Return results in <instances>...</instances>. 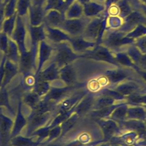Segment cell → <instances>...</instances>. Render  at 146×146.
<instances>
[{
	"label": "cell",
	"instance_id": "cell-14",
	"mask_svg": "<svg viewBox=\"0 0 146 146\" xmlns=\"http://www.w3.org/2000/svg\"><path fill=\"white\" fill-rule=\"evenodd\" d=\"M139 86L133 82H126L119 84L115 89L124 97L137 94L139 91Z\"/></svg>",
	"mask_w": 146,
	"mask_h": 146
},
{
	"label": "cell",
	"instance_id": "cell-46",
	"mask_svg": "<svg viewBox=\"0 0 146 146\" xmlns=\"http://www.w3.org/2000/svg\"><path fill=\"white\" fill-rule=\"evenodd\" d=\"M85 144L82 143V142L77 140L76 141H73L65 146H85Z\"/></svg>",
	"mask_w": 146,
	"mask_h": 146
},
{
	"label": "cell",
	"instance_id": "cell-15",
	"mask_svg": "<svg viewBox=\"0 0 146 146\" xmlns=\"http://www.w3.org/2000/svg\"><path fill=\"white\" fill-rule=\"evenodd\" d=\"M105 9V6L97 2L90 1L83 5V13L87 18L98 16Z\"/></svg>",
	"mask_w": 146,
	"mask_h": 146
},
{
	"label": "cell",
	"instance_id": "cell-36",
	"mask_svg": "<svg viewBox=\"0 0 146 146\" xmlns=\"http://www.w3.org/2000/svg\"><path fill=\"white\" fill-rule=\"evenodd\" d=\"M41 58L42 61L46 60L49 56L51 52V47L45 42L42 41L41 43Z\"/></svg>",
	"mask_w": 146,
	"mask_h": 146
},
{
	"label": "cell",
	"instance_id": "cell-51",
	"mask_svg": "<svg viewBox=\"0 0 146 146\" xmlns=\"http://www.w3.org/2000/svg\"><path fill=\"white\" fill-rule=\"evenodd\" d=\"M140 9L142 11V13L146 17V6L143 4H140Z\"/></svg>",
	"mask_w": 146,
	"mask_h": 146
},
{
	"label": "cell",
	"instance_id": "cell-39",
	"mask_svg": "<svg viewBox=\"0 0 146 146\" xmlns=\"http://www.w3.org/2000/svg\"><path fill=\"white\" fill-rule=\"evenodd\" d=\"M23 70H29L32 64V56L30 53H26L23 55L21 62Z\"/></svg>",
	"mask_w": 146,
	"mask_h": 146
},
{
	"label": "cell",
	"instance_id": "cell-54",
	"mask_svg": "<svg viewBox=\"0 0 146 146\" xmlns=\"http://www.w3.org/2000/svg\"><path fill=\"white\" fill-rule=\"evenodd\" d=\"M98 146H110V143H108V141H105V142H102V143H101Z\"/></svg>",
	"mask_w": 146,
	"mask_h": 146
},
{
	"label": "cell",
	"instance_id": "cell-33",
	"mask_svg": "<svg viewBox=\"0 0 146 146\" xmlns=\"http://www.w3.org/2000/svg\"><path fill=\"white\" fill-rule=\"evenodd\" d=\"M99 94L100 96L109 97L114 99L115 100H120L125 98L124 96L119 94L115 90H111L109 88L102 89L100 91Z\"/></svg>",
	"mask_w": 146,
	"mask_h": 146
},
{
	"label": "cell",
	"instance_id": "cell-26",
	"mask_svg": "<svg viewBox=\"0 0 146 146\" xmlns=\"http://www.w3.org/2000/svg\"><path fill=\"white\" fill-rule=\"evenodd\" d=\"M115 101V100L113 98L100 96L98 99L95 100L93 106V110H96L109 107L114 104Z\"/></svg>",
	"mask_w": 146,
	"mask_h": 146
},
{
	"label": "cell",
	"instance_id": "cell-21",
	"mask_svg": "<svg viewBox=\"0 0 146 146\" xmlns=\"http://www.w3.org/2000/svg\"><path fill=\"white\" fill-rule=\"evenodd\" d=\"M13 39L18 42V44L21 47H23L25 38V29L23 22L19 17L17 18L16 27L13 31Z\"/></svg>",
	"mask_w": 146,
	"mask_h": 146
},
{
	"label": "cell",
	"instance_id": "cell-53",
	"mask_svg": "<svg viewBox=\"0 0 146 146\" xmlns=\"http://www.w3.org/2000/svg\"><path fill=\"white\" fill-rule=\"evenodd\" d=\"M77 1H78L81 4H82V5H84V4L89 2L90 1V0H77Z\"/></svg>",
	"mask_w": 146,
	"mask_h": 146
},
{
	"label": "cell",
	"instance_id": "cell-22",
	"mask_svg": "<svg viewBox=\"0 0 146 146\" xmlns=\"http://www.w3.org/2000/svg\"><path fill=\"white\" fill-rule=\"evenodd\" d=\"M66 19L79 18L84 14L83 5L78 1H74L66 10Z\"/></svg>",
	"mask_w": 146,
	"mask_h": 146
},
{
	"label": "cell",
	"instance_id": "cell-50",
	"mask_svg": "<svg viewBox=\"0 0 146 146\" xmlns=\"http://www.w3.org/2000/svg\"><path fill=\"white\" fill-rule=\"evenodd\" d=\"M45 0H33V5L37 6H41L42 5V3L44 2Z\"/></svg>",
	"mask_w": 146,
	"mask_h": 146
},
{
	"label": "cell",
	"instance_id": "cell-12",
	"mask_svg": "<svg viewBox=\"0 0 146 146\" xmlns=\"http://www.w3.org/2000/svg\"><path fill=\"white\" fill-rule=\"evenodd\" d=\"M127 53L135 65L142 70H146V54L141 53L135 46H131Z\"/></svg>",
	"mask_w": 146,
	"mask_h": 146
},
{
	"label": "cell",
	"instance_id": "cell-34",
	"mask_svg": "<svg viewBox=\"0 0 146 146\" xmlns=\"http://www.w3.org/2000/svg\"><path fill=\"white\" fill-rule=\"evenodd\" d=\"M15 19V14L11 15L7 18L3 23V33L6 35H11L14 29V22Z\"/></svg>",
	"mask_w": 146,
	"mask_h": 146
},
{
	"label": "cell",
	"instance_id": "cell-52",
	"mask_svg": "<svg viewBox=\"0 0 146 146\" xmlns=\"http://www.w3.org/2000/svg\"><path fill=\"white\" fill-rule=\"evenodd\" d=\"M35 97H34L33 96H30L27 98V102L29 103H34V102H35Z\"/></svg>",
	"mask_w": 146,
	"mask_h": 146
},
{
	"label": "cell",
	"instance_id": "cell-25",
	"mask_svg": "<svg viewBox=\"0 0 146 146\" xmlns=\"http://www.w3.org/2000/svg\"><path fill=\"white\" fill-rule=\"evenodd\" d=\"M30 33L33 43H36L38 41H42L46 36L44 28L42 25L40 26H31L30 28Z\"/></svg>",
	"mask_w": 146,
	"mask_h": 146
},
{
	"label": "cell",
	"instance_id": "cell-60",
	"mask_svg": "<svg viewBox=\"0 0 146 146\" xmlns=\"http://www.w3.org/2000/svg\"><path fill=\"white\" fill-rule=\"evenodd\" d=\"M145 108H146V106H145Z\"/></svg>",
	"mask_w": 146,
	"mask_h": 146
},
{
	"label": "cell",
	"instance_id": "cell-2",
	"mask_svg": "<svg viewBox=\"0 0 146 146\" xmlns=\"http://www.w3.org/2000/svg\"><path fill=\"white\" fill-rule=\"evenodd\" d=\"M82 55V57L90 58L93 60L105 62L113 65L119 66L115 56L105 46L97 44L92 49L87 51Z\"/></svg>",
	"mask_w": 146,
	"mask_h": 146
},
{
	"label": "cell",
	"instance_id": "cell-58",
	"mask_svg": "<svg viewBox=\"0 0 146 146\" xmlns=\"http://www.w3.org/2000/svg\"><path fill=\"white\" fill-rule=\"evenodd\" d=\"M113 146H122L121 145H120V144H115V145H113Z\"/></svg>",
	"mask_w": 146,
	"mask_h": 146
},
{
	"label": "cell",
	"instance_id": "cell-1",
	"mask_svg": "<svg viewBox=\"0 0 146 146\" xmlns=\"http://www.w3.org/2000/svg\"><path fill=\"white\" fill-rule=\"evenodd\" d=\"M106 23L107 18L105 15L95 17L89 20L81 36L88 40L94 42L96 44H100Z\"/></svg>",
	"mask_w": 146,
	"mask_h": 146
},
{
	"label": "cell",
	"instance_id": "cell-49",
	"mask_svg": "<svg viewBox=\"0 0 146 146\" xmlns=\"http://www.w3.org/2000/svg\"><path fill=\"white\" fill-rule=\"evenodd\" d=\"M65 1V10L75 1V0H64Z\"/></svg>",
	"mask_w": 146,
	"mask_h": 146
},
{
	"label": "cell",
	"instance_id": "cell-35",
	"mask_svg": "<svg viewBox=\"0 0 146 146\" xmlns=\"http://www.w3.org/2000/svg\"><path fill=\"white\" fill-rule=\"evenodd\" d=\"M74 87H75L74 86H69L65 88L54 89L51 91L50 94V97L53 99H58L62 98L70 89L74 88Z\"/></svg>",
	"mask_w": 146,
	"mask_h": 146
},
{
	"label": "cell",
	"instance_id": "cell-44",
	"mask_svg": "<svg viewBox=\"0 0 146 146\" xmlns=\"http://www.w3.org/2000/svg\"><path fill=\"white\" fill-rule=\"evenodd\" d=\"M5 3H3L0 2V26L5 17Z\"/></svg>",
	"mask_w": 146,
	"mask_h": 146
},
{
	"label": "cell",
	"instance_id": "cell-28",
	"mask_svg": "<svg viewBox=\"0 0 146 146\" xmlns=\"http://www.w3.org/2000/svg\"><path fill=\"white\" fill-rule=\"evenodd\" d=\"M137 136L138 135L136 132L130 131L119 137H117V140L119 143V144L131 145H133L135 143H136Z\"/></svg>",
	"mask_w": 146,
	"mask_h": 146
},
{
	"label": "cell",
	"instance_id": "cell-8",
	"mask_svg": "<svg viewBox=\"0 0 146 146\" xmlns=\"http://www.w3.org/2000/svg\"><path fill=\"white\" fill-rule=\"evenodd\" d=\"M69 42L75 52H85L97 45L96 42L88 40L82 36H72Z\"/></svg>",
	"mask_w": 146,
	"mask_h": 146
},
{
	"label": "cell",
	"instance_id": "cell-47",
	"mask_svg": "<svg viewBox=\"0 0 146 146\" xmlns=\"http://www.w3.org/2000/svg\"><path fill=\"white\" fill-rule=\"evenodd\" d=\"M136 146H146V136L142 137V139L136 143Z\"/></svg>",
	"mask_w": 146,
	"mask_h": 146
},
{
	"label": "cell",
	"instance_id": "cell-7",
	"mask_svg": "<svg viewBox=\"0 0 146 146\" xmlns=\"http://www.w3.org/2000/svg\"><path fill=\"white\" fill-rule=\"evenodd\" d=\"M123 19L124 22L119 30L126 34L138 25L144 24L146 22V17L142 13L137 11H132Z\"/></svg>",
	"mask_w": 146,
	"mask_h": 146
},
{
	"label": "cell",
	"instance_id": "cell-29",
	"mask_svg": "<svg viewBox=\"0 0 146 146\" xmlns=\"http://www.w3.org/2000/svg\"><path fill=\"white\" fill-rule=\"evenodd\" d=\"M146 35V26L144 24H140L125 34V36L133 40Z\"/></svg>",
	"mask_w": 146,
	"mask_h": 146
},
{
	"label": "cell",
	"instance_id": "cell-17",
	"mask_svg": "<svg viewBox=\"0 0 146 146\" xmlns=\"http://www.w3.org/2000/svg\"><path fill=\"white\" fill-rule=\"evenodd\" d=\"M105 75L108 80L112 83L121 82L128 76V73L121 69L107 70L105 73Z\"/></svg>",
	"mask_w": 146,
	"mask_h": 146
},
{
	"label": "cell",
	"instance_id": "cell-10",
	"mask_svg": "<svg viewBox=\"0 0 146 146\" xmlns=\"http://www.w3.org/2000/svg\"><path fill=\"white\" fill-rule=\"evenodd\" d=\"M94 101V94L88 92L75 107L74 112L79 116L84 114L93 108Z\"/></svg>",
	"mask_w": 146,
	"mask_h": 146
},
{
	"label": "cell",
	"instance_id": "cell-19",
	"mask_svg": "<svg viewBox=\"0 0 146 146\" xmlns=\"http://www.w3.org/2000/svg\"><path fill=\"white\" fill-rule=\"evenodd\" d=\"M60 76L62 80L69 86L74 85L76 80V71L70 64H66L63 67L60 72Z\"/></svg>",
	"mask_w": 146,
	"mask_h": 146
},
{
	"label": "cell",
	"instance_id": "cell-57",
	"mask_svg": "<svg viewBox=\"0 0 146 146\" xmlns=\"http://www.w3.org/2000/svg\"><path fill=\"white\" fill-rule=\"evenodd\" d=\"M121 145H122V146H134V145H125V144H122Z\"/></svg>",
	"mask_w": 146,
	"mask_h": 146
},
{
	"label": "cell",
	"instance_id": "cell-38",
	"mask_svg": "<svg viewBox=\"0 0 146 146\" xmlns=\"http://www.w3.org/2000/svg\"><path fill=\"white\" fill-rule=\"evenodd\" d=\"M121 18L120 17H118L116 16H111L109 17L108 20L107 19V22L108 23L109 27L112 29L120 28L123 24Z\"/></svg>",
	"mask_w": 146,
	"mask_h": 146
},
{
	"label": "cell",
	"instance_id": "cell-45",
	"mask_svg": "<svg viewBox=\"0 0 146 146\" xmlns=\"http://www.w3.org/2000/svg\"><path fill=\"white\" fill-rule=\"evenodd\" d=\"M48 90V86L46 83H42L39 85L38 87V92L40 94H44V92H46Z\"/></svg>",
	"mask_w": 146,
	"mask_h": 146
},
{
	"label": "cell",
	"instance_id": "cell-42",
	"mask_svg": "<svg viewBox=\"0 0 146 146\" xmlns=\"http://www.w3.org/2000/svg\"><path fill=\"white\" fill-rule=\"evenodd\" d=\"M9 45V40L7 39V37L6 34L4 33L0 34V48L6 51L8 48Z\"/></svg>",
	"mask_w": 146,
	"mask_h": 146
},
{
	"label": "cell",
	"instance_id": "cell-16",
	"mask_svg": "<svg viewBox=\"0 0 146 146\" xmlns=\"http://www.w3.org/2000/svg\"><path fill=\"white\" fill-rule=\"evenodd\" d=\"M88 93L87 91H81L76 94H73L71 97L66 99L61 106L62 112L69 111L74 108L81 99Z\"/></svg>",
	"mask_w": 146,
	"mask_h": 146
},
{
	"label": "cell",
	"instance_id": "cell-11",
	"mask_svg": "<svg viewBox=\"0 0 146 146\" xmlns=\"http://www.w3.org/2000/svg\"><path fill=\"white\" fill-rule=\"evenodd\" d=\"M45 31V34L48 38L56 43L69 41L71 38L68 34L56 27L47 26Z\"/></svg>",
	"mask_w": 146,
	"mask_h": 146
},
{
	"label": "cell",
	"instance_id": "cell-4",
	"mask_svg": "<svg viewBox=\"0 0 146 146\" xmlns=\"http://www.w3.org/2000/svg\"><path fill=\"white\" fill-rule=\"evenodd\" d=\"M82 57V55L76 54L67 43L64 42L58 45L56 55V61L60 66H64L78 58Z\"/></svg>",
	"mask_w": 146,
	"mask_h": 146
},
{
	"label": "cell",
	"instance_id": "cell-30",
	"mask_svg": "<svg viewBox=\"0 0 146 146\" xmlns=\"http://www.w3.org/2000/svg\"><path fill=\"white\" fill-rule=\"evenodd\" d=\"M117 63L119 64L126 67H130L133 68L135 66L129 56L127 52H117L115 56Z\"/></svg>",
	"mask_w": 146,
	"mask_h": 146
},
{
	"label": "cell",
	"instance_id": "cell-3",
	"mask_svg": "<svg viewBox=\"0 0 146 146\" xmlns=\"http://www.w3.org/2000/svg\"><path fill=\"white\" fill-rule=\"evenodd\" d=\"M86 17L73 19H65L60 28L62 29L70 36H81L90 19Z\"/></svg>",
	"mask_w": 146,
	"mask_h": 146
},
{
	"label": "cell",
	"instance_id": "cell-5",
	"mask_svg": "<svg viewBox=\"0 0 146 146\" xmlns=\"http://www.w3.org/2000/svg\"><path fill=\"white\" fill-rule=\"evenodd\" d=\"M125 34L126 33L119 30L112 31L105 38L104 43L107 47L117 48L134 43L135 40L126 36Z\"/></svg>",
	"mask_w": 146,
	"mask_h": 146
},
{
	"label": "cell",
	"instance_id": "cell-13",
	"mask_svg": "<svg viewBox=\"0 0 146 146\" xmlns=\"http://www.w3.org/2000/svg\"><path fill=\"white\" fill-rule=\"evenodd\" d=\"M45 19L48 26L53 27H60L65 18L64 14L58 10L52 9L45 16Z\"/></svg>",
	"mask_w": 146,
	"mask_h": 146
},
{
	"label": "cell",
	"instance_id": "cell-9",
	"mask_svg": "<svg viewBox=\"0 0 146 146\" xmlns=\"http://www.w3.org/2000/svg\"><path fill=\"white\" fill-rule=\"evenodd\" d=\"M120 125L123 128L135 132L141 137H143L145 135L144 120L126 119L120 123Z\"/></svg>",
	"mask_w": 146,
	"mask_h": 146
},
{
	"label": "cell",
	"instance_id": "cell-55",
	"mask_svg": "<svg viewBox=\"0 0 146 146\" xmlns=\"http://www.w3.org/2000/svg\"><path fill=\"white\" fill-rule=\"evenodd\" d=\"M139 1L141 2V4H143L146 6V0H139Z\"/></svg>",
	"mask_w": 146,
	"mask_h": 146
},
{
	"label": "cell",
	"instance_id": "cell-32",
	"mask_svg": "<svg viewBox=\"0 0 146 146\" xmlns=\"http://www.w3.org/2000/svg\"><path fill=\"white\" fill-rule=\"evenodd\" d=\"M127 102L128 103L134 106L144 104L145 106H146V94L140 95L137 93L130 95L127 97Z\"/></svg>",
	"mask_w": 146,
	"mask_h": 146
},
{
	"label": "cell",
	"instance_id": "cell-43",
	"mask_svg": "<svg viewBox=\"0 0 146 146\" xmlns=\"http://www.w3.org/2000/svg\"><path fill=\"white\" fill-rule=\"evenodd\" d=\"M133 68L140 75V76L144 79V80H145L146 82V70H144L140 68L136 65Z\"/></svg>",
	"mask_w": 146,
	"mask_h": 146
},
{
	"label": "cell",
	"instance_id": "cell-40",
	"mask_svg": "<svg viewBox=\"0 0 146 146\" xmlns=\"http://www.w3.org/2000/svg\"><path fill=\"white\" fill-rule=\"evenodd\" d=\"M30 0H18V11L19 15H23L27 12Z\"/></svg>",
	"mask_w": 146,
	"mask_h": 146
},
{
	"label": "cell",
	"instance_id": "cell-31",
	"mask_svg": "<svg viewBox=\"0 0 146 146\" xmlns=\"http://www.w3.org/2000/svg\"><path fill=\"white\" fill-rule=\"evenodd\" d=\"M79 117L80 116L77 113L74 112L73 115H71L68 119L64 121V123L62 127L63 135L67 133L74 126Z\"/></svg>",
	"mask_w": 146,
	"mask_h": 146
},
{
	"label": "cell",
	"instance_id": "cell-18",
	"mask_svg": "<svg viewBox=\"0 0 146 146\" xmlns=\"http://www.w3.org/2000/svg\"><path fill=\"white\" fill-rule=\"evenodd\" d=\"M128 106L127 103L118 104L109 116L110 119L115 120L117 123H120L126 120L127 112Z\"/></svg>",
	"mask_w": 146,
	"mask_h": 146
},
{
	"label": "cell",
	"instance_id": "cell-23",
	"mask_svg": "<svg viewBox=\"0 0 146 146\" xmlns=\"http://www.w3.org/2000/svg\"><path fill=\"white\" fill-rule=\"evenodd\" d=\"M30 20L31 26H39L44 19V12L41 6L33 5L30 7Z\"/></svg>",
	"mask_w": 146,
	"mask_h": 146
},
{
	"label": "cell",
	"instance_id": "cell-20",
	"mask_svg": "<svg viewBox=\"0 0 146 146\" xmlns=\"http://www.w3.org/2000/svg\"><path fill=\"white\" fill-rule=\"evenodd\" d=\"M146 119V110L141 106L136 105L128 107L126 119L144 120Z\"/></svg>",
	"mask_w": 146,
	"mask_h": 146
},
{
	"label": "cell",
	"instance_id": "cell-56",
	"mask_svg": "<svg viewBox=\"0 0 146 146\" xmlns=\"http://www.w3.org/2000/svg\"><path fill=\"white\" fill-rule=\"evenodd\" d=\"M144 125H145V135L146 136V119L144 120Z\"/></svg>",
	"mask_w": 146,
	"mask_h": 146
},
{
	"label": "cell",
	"instance_id": "cell-59",
	"mask_svg": "<svg viewBox=\"0 0 146 146\" xmlns=\"http://www.w3.org/2000/svg\"><path fill=\"white\" fill-rule=\"evenodd\" d=\"M97 1H100V2H102V1H106V0H96Z\"/></svg>",
	"mask_w": 146,
	"mask_h": 146
},
{
	"label": "cell",
	"instance_id": "cell-6",
	"mask_svg": "<svg viewBox=\"0 0 146 146\" xmlns=\"http://www.w3.org/2000/svg\"><path fill=\"white\" fill-rule=\"evenodd\" d=\"M96 121L100 127L104 135L103 140L108 141L116 135L120 130L117 123L110 118L96 120Z\"/></svg>",
	"mask_w": 146,
	"mask_h": 146
},
{
	"label": "cell",
	"instance_id": "cell-27",
	"mask_svg": "<svg viewBox=\"0 0 146 146\" xmlns=\"http://www.w3.org/2000/svg\"><path fill=\"white\" fill-rule=\"evenodd\" d=\"M119 9V15L124 19L132 11V8L128 0H119L116 4Z\"/></svg>",
	"mask_w": 146,
	"mask_h": 146
},
{
	"label": "cell",
	"instance_id": "cell-48",
	"mask_svg": "<svg viewBox=\"0 0 146 146\" xmlns=\"http://www.w3.org/2000/svg\"><path fill=\"white\" fill-rule=\"evenodd\" d=\"M44 119V117L42 116H39L36 117H35L33 120V123L34 124H38L41 123L42 121H43Z\"/></svg>",
	"mask_w": 146,
	"mask_h": 146
},
{
	"label": "cell",
	"instance_id": "cell-24",
	"mask_svg": "<svg viewBox=\"0 0 146 146\" xmlns=\"http://www.w3.org/2000/svg\"><path fill=\"white\" fill-rule=\"evenodd\" d=\"M118 104H113L109 107L103 108L99 110H96L92 111L90 115L95 119V120L98 119H101L104 118H108L110 116L114 109L117 106Z\"/></svg>",
	"mask_w": 146,
	"mask_h": 146
},
{
	"label": "cell",
	"instance_id": "cell-37",
	"mask_svg": "<svg viewBox=\"0 0 146 146\" xmlns=\"http://www.w3.org/2000/svg\"><path fill=\"white\" fill-rule=\"evenodd\" d=\"M135 46L143 54H146V35L136 39L135 42Z\"/></svg>",
	"mask_w": 146,
	"mask_h": 146
},
{
	"label": "cell",
	"instance_id": "cell-41",
	"mask_svg": "<svg viewBox=\"0 0 146 146\" xmlns=\"http://www.w3.org/2000/svg\"><path fill=\"white\" fill-rule=\"evenodd\" d=\"M57 71L54 66H52L44 73V77L47 80H53L57 77Z\"/></svg>",
	"mask_w": 146,
	"mask_h": 146
}]
</instances>
